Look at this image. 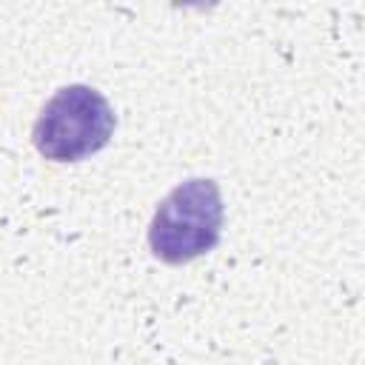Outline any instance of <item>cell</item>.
I'll return each mask as SVG.
<instances>
[{"instance_id":"obj_2","label":"cell","mask_w":365,"mask_h":365,"mask_svg":"<svg viewBox=\"0 0 365 365\" xmlns=\"http://www.w3.org/2000/svg\"><path fill=\"white\" fill-rule=\"evenodd\" d=\"M114 134V111L108 100L83 83L63 86L40 111L31 140L34 148L54 163H77L97 154Z\"/></svg>"},{"instance_id":"obj_1","label":"cell","mask_w":365,"mask_h":365,"mask_svg":"<svg viewBox=\"0 0 365 365\" xmlns=\"http://www.w3.org/2000/svg\"><path fill=\"white\" fill-rule=\"evenodd\" d=\"M222 197L214 180L180 182L154 211L148 225V248L168 265L191 262L220 242Z\"/></svg>"}]
</instances>
